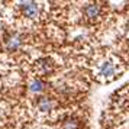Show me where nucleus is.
Segmentation results:
<instances>
[{
    "instance_id": "0eeeda50",
    "label": "nucleus",
    "mask_w": 129,
    "mask_h": 129,
    "mask_svg": "<svg viewBox=\"0 0 129 129\" xmlns=\"http://www.w3.org/2000/svg\"><path fill=\"white\" fill-rule=\"evenodd\" d=\"M61 129H80V120L76 119V117L65 119L61 125Z\"/></svg>"
},
{
    "instance_id": "20e7f679",
    "label": "nucleus",
    "mask_w": 129,
    "mask_h": 129,
    "mask_svg": "<svg viewBox=\"0 0 129 129\" xmlns=\"http://www.w3.org/2000/svg\"><path fill=\"white\" fill-rule=\"evenodd\" d=\"M83 15L87 20H97L102 15V6L97 5V3H90V5H86L84 9H83Z\"/></svg>"
},
{
    "instance_id": "f257e3e1",
    "label": "nucleus",
    "mask_w": 129,
    "mask_h": 129,
    "mask_svg": "<svg viewBox=\"0 0 129 129\" xmlns=\"http://www.w3.org/2000/svg\"><path fill=\"white\" fill-rule=\"evenodd\" d=\"M117 74L116 62H113L112 59H106L99 65V77L103 81H110L113 80Z\"/></svg>"
},
{
    "instance_id": "6e6552de",
    "label": "nucleus",
    "mask_w": 129,
    "mask_h": 129,
    "mask_svg": "<svg viewBox=\"0 0 129 129\" xmlns=\"http://www.w3.org/2000/svg\"><path fill=\"white\" fill-rule=\"evenodd\" d=\"M44 87H45V84L41 80H34V81L30 83L29 90L32 93H41V91H44Z\"/></svg>"
},
{
    "instance_id": "39448f33",
    "label": "nucleus",
    "mask_w": 129,
    "mask_h": 129,
    "mask_svg": "<svg viewBox=\"0 0 129 129\" xmlns=\"http://www.w3.org/2000/svg\"><path fill=\"white\" fill-rule=\"evenodd\" d=\"M52 70H54V64L51 59L44 58L36 62V71H38L39 76H48L49 73H52Z\"/></svg>"
},
{
    "instance_id": "423d86ee",
    "label": "nucleus",
    "mask_w": 129,
    "mask_h": 129,
    "mask_svg": "<svg viewBox=\"0 0 129 129\" xmlns=\"http://www.w3.org/2000/svg\"><path fill=\"white\" fill-rule=\"evenodd\" d=\"M54 100L51 97H47V96H44V97H39L38 99V110L42 112V113H49V112L54 109Z\"/></svg>"
},
{
    "instance_id": "7ed1b4c3",
    "label": "nucleus",
    "mask_w": 129,
    "mask_h": 129,
    "mask_svg": "<svg viewBox=\"0 0 129 129\" xmlns=\"http://www.w3.org/2000/svg\"><path fill=\"white\" fill-rule=\"evenodd\" d=\"M22 44H23V38H22L20 34H16V32H13V34H10V35H7L6 39H5L6 49L7 51H10V52L18 51L19 48L22 47Z\"/></svg>"
},
{
    "instance_id": "f03ea898",
    "label": "nucleus",
    "mask_w": 129,
    "mask_h": 129,
    "mask_svg": "<svg viewBox=\"0 0 129 129\" xmlns=\"http://www.w3.org/2000/svg\"><path fill=\"white\" fill-rule=\"evenodd\" d=\"M20 12L23 15V18L29 19V20H35L39 18V6L34 2L20 3Z\"/></svg>"
}]
</instances>
